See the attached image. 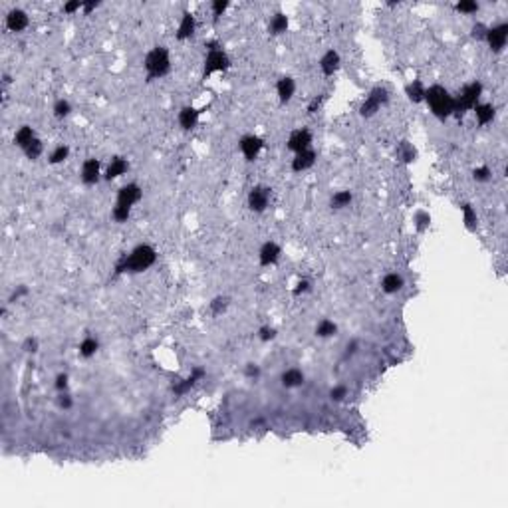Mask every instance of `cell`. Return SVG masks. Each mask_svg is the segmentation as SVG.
Masks as SVG:
<instances>
[{
	"instance_id": "cell-1",
	"label": "cell",
	"mask_w": 508,
	"mask_h": 508,
	"mask_svg": "<svg viewBox=\"0 0 508 508\" xmlns=\"http://www.w3.org/2000/svg\"><path fill=\"white\" fill-rule=\"evenodd\" d=\"M425 102L431 107L433 115L439 119H447L455 111V100L443 86H431L425 90Z\"/></svg>"
},
{
	"instance_id": "cell-2",
	"label": "cell",
	"mask_w": 508,
	"mask_h": 508,
	"mask_svg": "<svg viewBox=\"0 0 508 508\" xmlns=\"http://www.w3.org/2000/svg\"><path fill=\"white\" fill-rule=\"evenodd\" d=\"M155 258H157V254H155V250L149 244H141L117 266V272H125V270H129V272H143V270H147L155 262Z\"/></svg>"
},
{
	"instance_id": "cell-3",
	"label": "cell",
	"mask_w": 508,
	"mask_h": 508,
	"mask_svg": "<svg viewBox=\"0 0 508 508\" xmlns=\"http://www.w3.org/2000/svg\"><path fill=\"white\" fill-rule=\"evenodd\" d=\"M169 66H171V60H169V52L163 48V46H157L153 48L147 56H145V69H147L149 78H161L169 71Z\"/></svg>"
},
{
	"instance_id": "cell-4",
	"label": "cell",
	"mask_w": 508,
	"mask_h": 508,
	"mask_svg": "<svg viewBox=\"0 0 508 508\" xmlns=\"http://www.w3.org/2000/svg\"><path fill=\"white\" fill-rule=\"evenodd\" d=\"M480 94H482V86H480L478 82L469 84L467 88H463V92H461L457 98H453V100H455V111H453V113L463 115L465 111L474 109V107L478 105Z\"/></svg>"
},
{
	"instance_id": "cell-5",
	"label": "cell",
	"mask_w": 508,
	"mask_h": 508,
	"mask_svg": "<svg viewBox=\"0 0 508 508\" xmlns=\"http://www.w3.org/2000/svg\"><path fill=\"white\" fill-rule=\"evenodd\" d=\"M385 102H387V90L375 88V90L368 96V100L361 103L359 111H361V115H364V117H370V115H373V113L379 109V105L385 103Z\"/></svg>"
},
{
	"instance_id": "cell-6",
	"label": "cell",
	"mask_w": 508,
	"mask_h": 508,
	"mask_svg": "<svg viewBox=\"0 0 508 508\" xmlns=\"http://www.w3.org/2000/svg\"><path fill=\"white\" fill-rule=\"evenodd\" d=\"M229 56L223 52V50H210L206 60H204V76H210L212 71H221V69H227L229 68Z\"/></svg>"
},
{
	"instance_id": "cell-7",
	"label": "cell",
	"mask_w": 508,
	"mask_h": 508,
	"mask_svg": "<svg viewBox=\"0 0 508 508\" xmlns=\"http://www.w3.org/2000/svg\"><path fill=\"white\" fill-rule=\"evenodd\" d=\"M506 38H508V24H500V26L488 28L484 40L488 42V46H490L492 52H500V50L506 46Z\"/></svg>"
},
{
	"instance_id": "cell-8",
	"label": "cell",
	"mask_w": 508,
	"mask_h": 508,
	"mask_svg": "<svg viewBox=\"0 0 508 508\" xmlns=\"http://www.w3.org/2000/svg\"><path fill=\"white\" fill-rule=\"evenodd\" d=\"M310 143H312V133L308 129H298L288 137V149L294 153H300V151L310 149Z\"/></svg>"
},
{
	"instance_id": "cell-9",
	"label": "cell",
	"mask_w": 508,
	"mask_h": 508,
	"mask_svg": "<svg viewBox=\"0 0 508 508\" xmlns=\"http://www.w3.org/2000/svg\"><path fill=\"white\" fill-rule=\"evenodd\" d=\"M139 199H141V189H139L135 183H129V185H125V187L119 189L117 206H127V208H131Z\"/></svg>"
},
{
	"instance_id": "cell-10",
	"label": "cell",
	"mask_w": 508,
	"mask_h": 508,
	"mask_svg": "<svg viewBox=\"0 0 508 508\" xmlns=\"http://www.w3.org/2000/svg\"><path fill=\"white\" fill-rule=\"evenodd\" d=\"M262 139L260 137H256V135H246V137H242V141H240V151H242V155L248 159V161H254L256 157H258V153H260V149H262Z\"/></svg>"
},
{
	"instance_id": "cell-11",
	"label": "cell",
	"mask_w": 508,
	"mask_h": 508,
	"mask_svg": "<svg viewBox=\"0 0 508 508\" xmlns=\"http://www.w3.org/2000/svg\"><path fill=\"white\" fill-rule=\"evenodd\" d=\"M268 197H270L268 189H264V187H254V189L248 193V206H250L254 212H262V210L266 208V204H268Z\"/></svg>"
},
{
	"instance_id": "cell-12",
	"label": "cell",
	"mask_w": 508,
	"mask_h": 508,
	"mask_svg": "<svg viewBox=\"0 0 508 508\" xmlns=\"http://www.w3.org/2000/svg\"><path fill=\"white\" fill-rule=\"evenodd\" d=\"M100 179V161L98 159H88L82 165V181L86 185H96Z\"/></svg>"
},
{
	"instance_id": "cell-13",
	"label": "cell",
	"mask_w": 508,
	"mask_h": 508,
	"mask_svg": "<svg viewBox=\"0 0 508 508\" xmlns=\"http://www.w3.org/2000/svg\"><path fill=\"white\" fill-rule=\"evenodd\" d=\"M314 161H316V153L312 149L300 151V153H296V157L292 161V171H296V173L306 171V169H310L314 165Z\"/></svg>"
},
{
	"instance_id": "cell-14",
	"label": "cell",
	"mask_w": 508,
	"mask_h": 508,
	"mask_svg": "<svg viewBox=\"0 0 508 508\" xmlns=\"http://www.w3.org/2000/svg\"><path fill=\"white\" fill-rule=\"evenodd\" d=\"M6 26L12 32H22L28 26V16L24 10H10L6 16Z\"/></svg>"
},
{
	"instance_id": "cell-15",
	"label": "cell",
	"mask_w": 508,
	"mask_h": 508,
	"mask_svg": "<svg viewBox=\"0 0 508 508\" xmlns=\"http://www.w3.org/2000/svg\"><path fill=\"white\" fill-rule=\"evenodd\" d=\"M280 258V246L276 242H266L260 248V264L262 266H270Z\"/></svg>"
},
{
	"instance_id": "cell-16",
	"label": "cell",
	"mask_w": 508,
	"mask_h": 508,
	"mask_svg": "<svg viewBox=\"0 0 508 508\" xmlns=\"http://www.w3.org/2000/svg\"><path fill=\"white\" fill-rule=\"evenodd\" d=\"M320 68H322V71H324L326 76H334V71L339 68V56H338V52H334V50L326 52L324 58L320 60Z\"/></svg>"
},
{
	"instance_id": "cell-17",
	"label": "cell",
	"mask_w": 508,
	"mask_h": 508,
	"mask_svg": "<svg viewBox=\"0 0 508 508\" xmlns=\"http://www.w3.org/2000/svg\"><path fill=\"white\" fill-rule=\"evenodd\" d=\"M294 90H296V84H294L292 78H282V80L278 82V86H276V92H278V98H280L282 103H286V102L292 100Z\"/></svg>"
},
{
	"instance_id": "cell-18",
	"label": "cell",
	"mask_w": 508,
	"mask_h": 508,
	"mask_svg": "<svg viewBox=\"0 0 508 508\" xmlns=\"http://www.w3.org/2000/svg\"><path fill=\"white\" fill-rule=\"evenodd\" d=\"M203 375H204V370H201V368H195V370H193V373H191L187 379H183L181 383H177V385L173 387V391H175L177 395H183V393H187V391H189V389H191V387H193V385H195V383H197V381H199Z\"/></svg>"
},
{
	"instance_id": "cell-19",
	"label": "cell",
	"mask_w": 508,
	"mask_h": 508,
	"mask_svg": "<svg viewBox=\"0 0 508 508\" xmlns=\"http://www.w3.org/2000/svg\"><path fill=\"white\" fill-rule=\"evenodd\" d=\"M193 32H195V18H193L191 12H185L183 20L179 24V30H177V38L179 40H187V38L193 36Z\"/></svg>"
},
{
	"instance_id": "cell-20",
	"label": "cell",
	"mask_w": 508,
	"mask_h": 508,
	"mask_svg": "<svg viewBox=\"0 0 508 508\" xmlns=\"http://www.w3.org/2000/svg\"><path fill=\"white\" fill-rule=\"evenodd\" d=\"M197 121H199V111L195 109V107H183L181 109V113H179V123H181V127L183 129H193L195 125H197Z\"/></svg>"
},
{
	"instance_id": "cell-21",
	"label": "cell",
	"mask_w": 508,
	"mask_h": 508,
	"mask_svg": "<svg viewBox=\"0 0 508 508\" xmlns=\"http://www.w3.org/2000/svg\"><path fill=\"white\" fill-rule=\"evenodd\" d=\"M34 139H36V135H34L32 127H28V125L20 127V129L16 131V135H14V143L18 145V147H22V149H26V147H28V145H30Z\"/></svg>"
},
{
	"instance_id": "cell-22",
	"label": "cell",
	"mask_w": 508,
	"mask_h": 508,
	"mask_svg": "<svg viewBox=\"0 0 508 508\" xmlns=\"http://www.w3.org/2000/svg\"><path fill=\"white\" fill-rule=\"evenodd\" d=\"M474 115H476V121L480 125H486V123H490L494 119V107L490 103H478L474 107Z\"/></svg>"
},
{
	"instance_id": "cell-23",
	"label": "cell",
	"mask_w": 508,
	"mask_h": 508,
	"mask_svg": "<svg viewBox=\"0 0 508 508\" xmlns=\"http://www.w3.org/2000/svg\"><path fill=\"white\" fill-rule=\"evenodd\" d=\"M125 171H127V161H125V159H121V157H113V159H111V163L107 165L105 177L111 181V179H115V177L123 175Z\"/></svg>"
},
{
	"instance_id": "cell-24",
	"label": "cell",
	"mask_w": 508,
	"mask_h": 508,
	"mask_svg": "<svg viewBox=\"0 0 508 508\" xmlns=\"http://www.w3.org/2000/svg\"><path fill=\"white\" fill-rule=\"evenodd\" d=\"M304 381V373L300 370H288L282 373V385L284 387H298Z\"/></svg>"
},
{
	"instance_id": "cell-25",
	"label": "cell",
	"mask_w": 508,
	"mask_h": 508,
	"mask_svg": "<svg viewBox=\"0 0 508 508\" xmlns=\"http://www.w3.org/2000/svg\"><path fill=\"white\" fill-rule=\"evenodd\" d=\"M401 286H403V278H401L399 274H387V276L383 278V282H381L383 292H387V294L397 292V290H399Z\"/></svg>"
},
{
	"instance_id": "cell-26",
	"label": "cell",
	"mask_w": 508,
	"mask_h": 508,
	"mask_svg": "<svg viewBox=\"0 0 508 508\" xmlns=\"http://www.w3.org/2000/svg\"><path fill=\"white\" fill-rule=\"evenodd\" d=\"M407 98H409L413 103L425 102V88L421 86V82H413V84L407 86Z\"/></svg>"
},
{
	"instance_id": "cell-27",
	"label": "cell",
	"mask_w": 508,
	"mask_h": 508,
	"mask_svg": "<svg viewBox=\"0 0 508 508\" xmlns=\"http://www.w3.org/2000/svg\"><path fill=\"white\" fill-rule=\"evenodd\" d=\"M286 28H288V18L284 14H276L270 22V32L272 34H282V32H286Z\"/></svg>"
},
{
	"instance_id": "cell-28",
	"label": "cell",
	"mask_w": 508,
	"mask_h": 508,
	"mask_svg": "<svg viewBox=\"0 0 508 508\" xmlns=\"http://www.w3.org/2000/svg\"><path fill=\"white\" fill-rule=\"evenodd\" d=\"M336 332H338V328H336V324L330 322V320H322V322L318 324V328H316V334H318L320 338H330V336H334Z\"/></svg>"
},
{
	"instance_id": "cell-29",
	"label": "cell",
	"mask_w": 508,
	"mask_h": 508,
	"mask_svg": "<svg viewBox=\"0 0 508 508\" xmlns=\"http://www.w3.org/2000/svg\"><path fill=\"white\" fill-rule=\"evenodd\" d=\"M98 347H100L98 339H94V338H86V339L82 341V345H80V353H82L84 357H92V355L98 351Z\"/></svg>"
},
{
	"instance_id": "cell-30",
	"label": "cell",
	"mask_w": 508,
	"mask_h": 508,
	"mask_svg": "<svg viewBox=\"0 0 508 508\" xmlns=\"http://www.w3.org/2000/svg\"><path fill=\"white\" fill-rule=\"evenodd\" d=\"M463 214H465V225L469 231H474L476 229V212L473 210V206L467 203L463 204Z\"/></svg>"
},
{
	"instance_id": "cell-31",
	"label": "cell",
	"mask_w": 508,
	"mask_h": 508,
	"mask_svg": "<svg viewBox=\"0 0 508 508\" xmlns=\"http://www.w3.org/2000/svg\"><path fill=\"white\" fill-rule=\"evenodd\" d=\"M349 203H351V193H349V191H339V193H336V195L332 197V204H334L336 208L347 206Z\"/></svg>"
},
{
	"instance_id": "cell-32",
	"label": "cell",
	"mask_w": 508,
	"mask_h": 508,
	"mask_svg": "<svg viewBox=\"0 0 508 508\" xmlns=\"http://www.w3.org/2000/svg\"><path fill=\"white\" fill-rule=\"evenodd\" d=\"M24 153H26V157H28V159H36V157H40V155H42V141L36 137V139L28 145V147L24 149Z\"/></svg>"
},
{
	"instance_id": "cell-33",
	"label": "cell",
	"mask_w": 508,
	"mask_h": 508,
	"mask_svg": "<svg viewBox=\"0 0 508 508\" xmlns=\"http://www.w3.org/2000/svg\"><path fill=\"white\" fill-rule=\"evenodd\" d=\"M68 155H69V149L66 147V145H60V147H56V151L50 155V163L58 165V163L66 161V159H68Z\"/></svg>"
},
{
	"instance_id": "cell-34",
	"label": "cell",
	"mask_w": 508,
	"mask_h": 508,
	"mask_svg": "<svg viewBox=\"0 0 508 508\" xmlns=\"http://www.w3.org/2000/svg\"><path fill=\"white\" fill-rule=\"evenodd\" d=\"M129 214H131V208H127V206H117V204H115V208H113V219H115V221L123 223V221L129 219Z\"/></svg>"
},
{
	"instance_id": "cell-35",
	"label": "cell",
	"mask_w": 508,
	"mask_h": 508,
	"mask_svg": "<svg viewBox=\"0 0 508 508\" xmlns=\"http://www.w3.org/2000/svg\"><path fill=\"white\" fill-rule=\"evenodd\" d=\"M54 113H56V117H66V115L69 113V103H68L66 100L56 102V105H54Z\"/></svg>"
},
{
	"instance_id": "cell-36",
	"label": "cell",
	"mask_w": 508,
	"mask_h": 508,
	"mask_svg": "<svg viewBox=\"0 0 508 508\" xmlns=\"http://www.w3.org/2000/svg\"><path fill=\"white\" fill-rule=\"evenodd\" d=\"M457 10L459 12H465V14H473L478 10V4L476 2H459L457 4Z\"/></svg>"
},
{
	"instance_id": "cell-37",
	"label": "cell",
	"mask_w": 508,
	"mask_h": 508,
	"mask_svg": "<svg viewBox=\"0 0 508 508\" xmlns=\"http://www.w3.org/2000/svg\"><path fill=\"white\" fill-rule=\"evenodd\" d=\"M473 177H474L476 181L484 183V181H488V179H490V169H488V167H480V169H474Z\"/></svg>"
},
{
	"instance_id": "cell-38",
	"label": "cell",
	"mask_w": 508,
	"mask_h": 508,
	"mask_svg": "<svg viewBox=\"0 0 508 508\" xmlns=\"http://www.w3.org/2000/svg\"><path fill=\"white\" fill-rule=\"evenodd\" d=\"M227 302H229L227 298H214V300H212V304H210L212 312H214V314H221V312L227 308Z\"/></svg>"
},
{
	"instance_id": "cell-39",
	"label": "cell",
	"mask_w": 508,
	"mask_h": 508,
	"mask_svg": "<svg viewBox=\"0 0 508 508\" xmlns=\"http://www.w3.org/2000/svg\"><path fill=\"white\" fill-rule=\"evenodd\" d=\"M345 393H347V389L339 385V387H334V389L330 391V397H332L334 401H341V399L345 397Z\"/></svg>"
},
{
	"instance_id": "cell-40",
	"label": "cell",
	"mask_w": 508,
	"mask_h": 508,
	"mask_svg": "<svg viewBox=\"0 0 508 508\" xmlns=\"http://www.w3.org/2000/svg\"><path fill=\"white\" fill-rule=\"evenodd\" d=\"M227 6H229V2H225V0H216V2L212 4V10H214V16H221L225 10H227Z\"/></svg>"
},
{
	"instance_id": "cell-41",
	"label": "cell",
	"mask_w": 508,
	"mask_h": 508,
	"mask_svg": "<svg viewBox=\"0 0 508 508\" xmlns=\"http://www.w3.org/2000/svg\"><path fill=\"white\" fill-rule=\"evenodd\" d=\"M429 223H431V219H429V214L427 212H419L417 214V227L423 231L425 227H429Z\"/></svg>"
},
{
	"instance_id": "cell-42",
	"label": "cell",
	"mask_w": 508,
	"mask_h": 508,
	"mask_svg": "<svg viewBox=\"0 0 508 508\" xmlns=\"http://www.w3.org/2000/svg\"><path fill=\"white\" fill-rule=\"evenodd\" d=\"M486 30H488V28H484L482 24H476V26L473 28V36L478 38V40H484V38H486Z\"/></svg>"
},
{
	"instance_id": "cell-43",
	"label": "cell",
	"mask_w": 508,
	"mask_h": 508,
	"mask_svg": "<svg viewBox=\"0 0 508 508\" xmlns=\"http://www.w3.org/2000/svg\"><path fill=\"white\" fill-rule=\"evenodd\" d=\"M274 336H276V330H274V328H262V330H260V339H264V341L272 339Z\"/></svg>"
},
{
	"instance_id": "cell-44",
	"label": "cell",
	"mask_w": 508,
	"mask_h": 508,
	"mask_svg": "<svg viewBox=\"0 0 508 508\" xmlns=\"http://www.w3.org/2000/svg\"><path fill=\"white\" fill-rule=\"evenodd\" d=\"M80 8H84V4H82V2H68V4L64 6V12L71 14V12H76V10H80Z\"/></svg>"
},
{
	"instance_id": "cell-45",
	"label": "cell",
	"mask_w": 508,
	"mask_h": 508,
	"mask_svg": "<svg viewBox=\"0 0 508 508\" xmlns=\"http://www.w3.org/2000/svg\"><path fill=\"white\" fill-rule=\"evenodd\" d=\"M66 387H68V375H66V373H64V375H58V377H56V389L62 391V389H66Z\"/></svg>"
},
{
	"instance_id": "cell-46",
	"label": "cell",
	"mask_w": 508,
	"mask_h": 508,
	"mask_svg": "<svg viewBox=\"0 0 508 508\" xmlns=\"http://www.w3.org/2000/svg\"><path fill=\"white\" fill-rule=\"evenodd\" d=\"M403 159H405V161H413V159H415V151L409 147L407 143L403 145Z\"/></svg>"
},
{
	"instance_id": "cell-47",
	"label": "cell",
	"mask_w": 508,
	"mask_h": 508,
	"mask_svg": "<svg viewBox=\"0 0 508 508\" xmlns=\"http://www.w3.org/2000/svg\"><path fill=\"white\" fill-rule=\"evenodd\" d=\"M24 349H26V351H36V349H38V341L32 339V338H28L26 343H24Z\"/></svg>"
},
{
	"instance_id": "cell-48",
	"label": "cell",
	"mask_w": 508,
	"mask_h": 508,
	"mask_svg": "<svg viewBox=\"0 0 508 508\" xmlns=\"http://www.w3.org/2000/svg\"><path fill=\"white\" fill-rule=\"evenodd\" d=\"M244 373H246V375H248V377H256V375H258V373H260V372H258V368H256V366H252V364H248V366H246V372H244Z\"/></svg>"
},
{
	"instance_id": "cell-49",
	"label": "cell",
	"mask_w": 508,
	"mask_h": 508,
	"mask_svg": "<svg viewBox=\"0 0 508 508\" xmlns=\"http://www.w3.org/2000/svg\"><path fill=\"white\" fill-rule=\"evenodd\" d=\"M306 290H310V284L304 280V282H300V284H298V288L294 290V294H302V292H306Z\"/></svg>"
},
{
	"instance_id": "cell-50",
	"label": "cell",
	"mask_w": 508,
	"mask_h": 508,
	"mask_svg": "<svg viewBox=\"0 0 508 508\" xmlns=\"http://www.w3.org/2000/svg\"><path fill=\"white\" fill-rule=\"evenodd\" d=\"M60 407H64V409L71 407V399H69L68 395H62V397H60Z\"/></svg>"
},
{
	"instance_id": "cell-51",
	"label": "cell",
	"mask_w": 508,
	"mask_h": 508,
	"mask_svg": "<svg viewBox=\"0 0 508 508\" xmlns=\"http://www.w3.org/2000/svg\"><path fill=\"white\" fill-rule=\"evenodd\" d=\"M98 8V2H90V4H84V10L86 12H92V10H96Z\"/></svg>"
},
{
	"instance_id": "cell-52",
	"label": "cell",
	"mask_w": 508,
	"mask_h": 508,
	"mask_svg": "<svg viewBox=\"0 0 508 508\" xmlns=\"http://www.w3.org/2000/svg\"><path fill=\"white\" fill-rule=\"evenodd\" d=\"M318 107H320V100H314V102H312V105H310V109H308V111H310V113H314V111H316V109H318Z\"/></svg>"
}]
</instances>
